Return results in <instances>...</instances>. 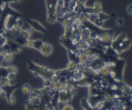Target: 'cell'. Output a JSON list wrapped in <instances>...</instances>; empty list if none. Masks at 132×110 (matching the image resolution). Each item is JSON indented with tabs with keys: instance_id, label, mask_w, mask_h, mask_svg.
Returning a JSON list of instances; mask_svg holds the SVG:
<instances>
[{
	"instance_id": "obj_1",
	"label": "cell",
	"mask_w": 132,
	"mask_h": 110,
	"mask_svg": "<svg viewBox=\"0 0 132 110\" xmlns=\"http://www.w3.org/2000/svg\"><path fill=\"white\" fill-rule=\"evenodd\" d=\"M39 50L44 56H48L52 52V47L49 44L43 42Z\"/></svg>"
},
{
	"instance_id": "obj_2",
	"label": "cell",
	"mask_w": 132,
	"mask_h": 110,
	"mask_svg": "<svg viewBox=\"0 0 132 110\" xmlns=\"http://www.w3.org/2000/svg\"><path fill=\"white\" fill-rule=\"evenodd\" d=\"M95 39H99L102 42H110L111 41V35L110 34H104L99 36L97 35Z\"/></svg>"
},
{
	"instance_id": "obj_3",
	"label": "cell",
	"mask_w": 132,
	"mask_h": 110,
	"mask_svg": "<svg viewBox=\"0 0 132 110\" xmlns=\"http://www.w3.org/2000/svg\"><path fill=\"white\" fill-rule=\"evenodd\" d=\"M64 86V82L59 80L58 82L53 83L52 86V88L55 91H60L63 90Z\"/></svg>"
},
{
	"instance_id": "obj_4",
	"label": "cell",
	"mask_w": 132,
	"mask_h": 110,
	"mask_svg": "<svg viewBox=\"0 0 132 110\" xmlns=\"http://www.w3.org/2000/svg\"><path fill=\"white\" fill-rule=\"evenodd\" d=\"M32 35V32L30 30H21L19 32V35L23 39H28Z\"/></svg>"
},
{
	"instance_id": "obj_5",
	"label": "cell",
	"mask_w": 132,
	"mask_h": 110,
	"mask_svg": "<svg viewBox=\"0 0 132 110\" xmlns=\"http://www.w3.org/2000/svg\"><path fill=\"white\" fill-rule=\"evenodd\" d=\"M41 100L39 98V97H30V98L28 99V103L32 104L34 106H38L40 104Z\"/></svg>"
},
{
	"instance_id": "obj_6",
	"label": "cell",
	"mask_w": 132,
	"mask_h": 110,
	"mask_svg": "<svg viewBox=\"0 0 132 110\" xmlns=\"http://www.w3.org/2000/svg\"><path fill=\"white\" fill-rule=\"evenodd\" d=\"M86 45H87L88 47H89V48H94V47L96 46L97 39L94 38L90 37V38L86 41Z\"/></svg>"
},
{
	"instance_id": "obj_7",
	"label": "cell",
	"mask_w": 132,
	"mask_h": 110,
	"mask_svg": "<svg viewBox=\"0 0 132 110\" xmlns=\"http://www.w3.org/2000/svg\"><path fill=\"white\" fill-rule=\"evenodd\" d=\"M77 64L75 62H73L72 61H70L68 62V63L67 64V67H66V70L68 72H72L74 70H76L77 68Z\"/></svg>"
},
{
	"instance_id": "obj_8",
	"label": "cell",
	"mask_w": 132,
	"mask_h": 110,
	"mask_svg": "<svg viewBox=\"0 0 132 110\" xmlns=\"http://www.w3.org/2000/svg\"><path fill=\"white\" fill-rule=\"evenodd\" d=\"M13 59H14L13 54L12 53H8L4 56V61H5L8 64H9L13 61Z\"/></svg>"
},
{
	"instance_id": "obj_9",
	"label": "cell",
	"mask_w": 132,
	"mask_h": 110,
	"mask_svg": "<svg viewBox=\"0 0 132 110\" xmlns=\"http://www.w3.org/2000/svg\"><path fill=\"white\" fill-rule=\"evenodd\" d=\"M21 91L24 94H29L31 91L30 86L28 84H25L21 88Z\"/></svg>"
},
{
	"instance_id": "obj_10",
	"label": "cell",
	"mask_w": 132,
	"mask_h": 110,
	"mask_svg": "<svg viewBox=\"0 0 132 110\" xmlns=\"http://www.w3.org/2000/svg\"><path fill=\"white\" fill-rule=\"evenodd\" d=\"M43 42L39 40H36V41H34V48L37 50L40 49L41 47L42 46Z\"/></svg>"
},
{
	"instance_id": "obj_11",
	"label": "cell",
	"mask_w": 132,
	"mask_h": 110,
	"mask_svg": "<svg viewBox=\"0 0 132 110\" xmlns=\"http://www.w3.org/2000/svg\"><path fill=\"white\" fill-rule=\"evenodd\" d=\"M72 22L70 19H64L63 21V25H64V27H71L72 25Z\"/></svg>"
},
{
	"instance_id": "obj_12",
	"label": "cell",
	"mask_w": 132,
	"mask_h": 110,
	"mask_svg": "<svg viewBox=\"0 0 132 110\" xmlns=\"http://www.w3.org/2000/svg\"><path fill=\"white\" fill-rule=\"evenodd\" d=\"M77 58L78 59H79V61H80V62H85V61H86L88 57L85 55V54H83V52L81 53V52H79V54H78L77 55Z\"/></svg>"
},
{
	"instance_id": "obj_13",
	"label": "cell",
	"mask_w": 132,
	"mask_h": 110,
	"mask_svg": "<svg viewBox=\"0 0 132 110\" xmlns=\"http://www.w3.org/2000/svg\"><path fill=\"white\" fill-rule=\"evenodd\" d=\"M83 53L85 54L86 56L88 57L91 56L92 55H93V52L90 49V48L89 47H88V48H86L85 49H84L83 50Z\"/></svg>"
},
{
	"instance_id": "obj_14",
	"label": "cell",
	"mask_w": 132,
	"mask_h": 110,
	"mask_svg": "<svg viewBox=\"0 0 132 110\" xmlns=\"http://www.w3.org/2000/svg\"><path fill=\"white\" fill-rule=\"evenodd\" d=\"M25 45L29 48H34V40L26 39Z\"/></svg>"
},
{
	"instance_id": "obj_15",
	"label": "cell",
	"mask_w": 132,
	"mask_h": 110,
	"mask_svg": "<svg viewBox=\"0 0 132 110\" xmlns=\"http://www.w3.org/2000/svg\"><path fill=\"white\" fill-rule=\"evenodd\" d=\"M8 80H9L10 81V80H13L16 78V73L12 72H9L8 74H7V77H6Z\"/></svg>"
},
{
	"instance_id": "obj_16",
	"label": "cell",
	"mask_w": 132,
	"mask_h": 110,
	"mask_svg": "<svg viewBox=\"0 0 132 110\" xmlns=\"http://www.w3.org/2000/svg\"><path fill=\"white\" fill-rule=\"evenodd\" d=\"M9 102L10 103V104H11V105H14V104H15L16 102V98H15L14 96L10 97L9 98Z\"/></svg>"
},
{
	"instance_id": "obj_17",
	"label": "cell",
	"mask_w": 132,
	"mask_h": 110,
	"mask_svg": "<svg viewBox=\"0 0 132 110\" xmlns=\"http://www.w3.org/2000/svg\"><path fill=\"white\" fill-rule=\"evenodd\" d=\"M63 110H73V108H72V106L70 104H64V105L63 106V108H62Z\"/></svg>"
},
{
	"instance_id": "obj_18",
	"label": "cell",
	"mask_w": 132,
	"mask_h": 110,
	"mask_svg": "<svg viewBox=\"0 0 132 110\" xmlns=\"http://www.w3.org/2000/svg\"><path fill=\"white\" fill-rule=\"evenodd\" d=\"M126 11H127L128 13L130 14V15H132V4H130V5H128V6L126 7Z\"/></svg>"
},
{
	"instance_id": "obj_19",
	"label": "cell",
	"mask_w": 132,
	"mask_h": 110,
	"mask_svg": "<svg viewBox=\"0 0 132 110\" xmlns=\"http://www.w3.org/2000/svg\"><path fill=\"white\" fill-rule=\"evenodd\" d=\"M17 68L16 66H13V65H11V70H10V72L12 73H16H16L17 72Z\"/></svg>"
},
{
	"instance_id": "obj_20",
	"label": "cell",
	"mask_w": 132,
	"mask_h": 110,
	"mask_svg": "<svg viewBox=\"0 0 132 110\" xmlns=\"http://www.w3.org/2000/svg\"><path fill=\"white\" fill-rule=\"evenodd\" d=\"M116 23L117 24V25L119 26H123L124 25V20L123 19H118L116 21Z\"/></svg>"
},
{
	"instance_id": "obj_21",
	"label": "cell",
	"mask_w": 132,
	"mask_h": 110,
	"mask_svg": "<svg viewBox=\"0 0 132 110\" xmlns=\"http://www.w3.org/2000/svg\"><path fill=\"white\" fill-rule=\"evenodd\" d=\"M109 75H111V77L113 78V79H115L116 77V73L114 71H111V70L110 71V73H109Z\"/></svg>"
},
{
	"instance_id": "obj_22",
	"label": "cell",
	"mask_w": 132,
	"mask_h": 110,
	"mask_svg": "<svg viewBox=\"0 0 132 110\" xmlns=\"http://www.w3.org/2000/svg\"><path fill=\"white\" fill-rule=\"evenodd\" d=\"M71 1H73V2H75V1H77V0H71Z\"/></svg>"
}]
</instances>
